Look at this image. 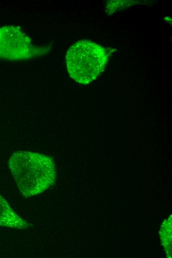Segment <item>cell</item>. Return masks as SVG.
<instances>
[{"instance_id": "cell-1", "label": "cell", "mask_w": 172, "mask_h": 258, "mask_svg": "<svg viewBox=\"0 0 172 258\" xmlns=\"http://www.w3.org/2000/svg\"><path fill=\"white\" fill-rule=\"evenodd\" d=\"M8 167L20 192L25 196L43 193L56 181L54 161L44 154L15 151L9 159Z\"/></svg>"}, {"instance_id": "cell-2", "label": "cell", "mask_w": 172, "mask_h": 258, "mask_svg": "<svg viewBox=\"0 0 172 258\" xmlns=\"http://www.w3.org/2000/svg\"><path fill=\"white\" fill-rule=\"evenodd\" d=\"M65 60L70 77L78 83L87 84L104 70L107 55L102 47L87 40H81L69 48Z\"/></svg>"}, {"instance_id": "cell-3", "label": "cell", "mask_w": 172, "mask_h": 258, "mask_svg": "<svg viewBox=\"0 0 172 258\" xmlns=\"http://www.w3.org/2000/svg\"><path fill=\"white\" fill-rule=\"evenodd\" d=\"M42 47L35 46L30 38L19 27L5 25L0 27V58L22 60L41 55Z\"/></svg>"}, {"instance_id": "cell-4", "label": "cell", "mask_w": 172, "mask_h": 258, "mask_svg": "<svg viewBox=\"0 0 172 258\" xmlns=\"http://www.w3.org/2000/svg\"><path fill=\"white\" fill-rule=\"evenodd\" d=\"M0 226L18 229H27L29 224L21 218L0 195Z\"/></svg>"}, {"instance_id": "cell-5", "label": "cell", "mask_w": 172, "mask_h": 258, "mask_svg": "<svg viewBox=\"0 0 172 258\" xmlns=\"http://www.w3.org/2000/svg\"><path fill=\"white\" fill-rule=\"evenodd\" d=\"M162 244L168 256L171 257L172 254V217L169 218L163 223L160 231Z\"/></svg>"}]
</instances>
